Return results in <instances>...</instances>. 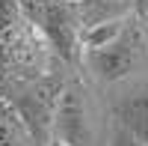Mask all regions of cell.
I'll list each match as a JSON object with an SVG mask.
<instances>
[{
  "mask_svg": "<svg viewBox=\"0 0 148 146\" xmlns=\"http://www.w3.org/2000/svg\"><path fill=\"white\" fill-rule=\"evenodd\" d=\"M51 42L21 0H0V87L27 83L45 75Z\"/></svg>",
  "mask_w": 148,
  "mask_h": 146,
  "instance_id": "obj_1",
  "label": "cell"
},
{
  "mask_svg": "<svg viewBox=\"0 0 148 146\" xmlns=\"http://www.w3.org/2000/svg\"><path fill=\"white\" fill-rule=\"evenodd\" d=\"M139 54H142V36L139 30L125 27L116 39H110L104 45H95V48H83V57H86V66L101 81H125L139 63Z\"/></svg>",
  "mask_w": 148,
  "mask_h": 146,
  "instance_id": "obj_2",
  "label": "cell"
},
{
  "mask_svg": "<svg viewBox=\"0 0 148 146\" xmlns=\"http://www.w3.org/2000/svg\"><path fill=\"white\" fill-rule=\"evenodd\" d=\"M0 146H36L27 116L9 102H0Z\"/></svg>",
  "mask_w": 148,
  "mask_h": 146,
  "instance_id": "obj_3",
  "label": "cell"
},
{
  "mask_svg": "<svg viewBox=\"0 0 148 146\" xmlns=\"http://www.w3.org/2000/svg\"><path fill=\"white\" fill-rule=\"evenodd\" d=\"M121 128L148 146V92L121 107Z\"/></svg>",
  "mask_w": 148,
  "mask_h": 146,
  "instance_id": "obj_4",
  "label": "cell"
},
{
  "mask_svg": "<svg viewBox=\"0 0 148 146\" xmlns=\"http://www.w3.org/2000/svg\"><path fill=\"white\" fill-rule=\"evenodd\" d=\"M113 146H145V143H142V140H136L130 131L119 128V131H116V137H113Z\"/></svg>",
  "mask_w": 148,
  "mask_h": 146,
  "instance_id": "obj_5",
  "label": "cell"
},
{
  "mask_svg": "<svg viewBox=\"0 0 148 146\" xmlns=\"http://www.w3.org/2000/svg\"><path fill=\"white\" fill-rule=\"evenodd\" d=\"M47 146H77V143H71V140H65V137H51Z\"/></svg>",
  "mask_w": 148,
  "mask_h": 146,
  "instance_id": "obj_6",
  "label": "cell"
},
{
  "mask_svg": "<svg viewBox=\"0 0 148 146\" xmlns=\"http://www.w3.org/2000/svg\"><path fill=\"white\" fill-rule=\"evenodd\" d=\"M53 3H62V6H71V9H74V6H77V0H53Z\"/></svg>",
  "mask_w": 148,
  "mask_h": 146,
  "instance_id": "obj_7",
  "label": "cell"
}]
</instances>
